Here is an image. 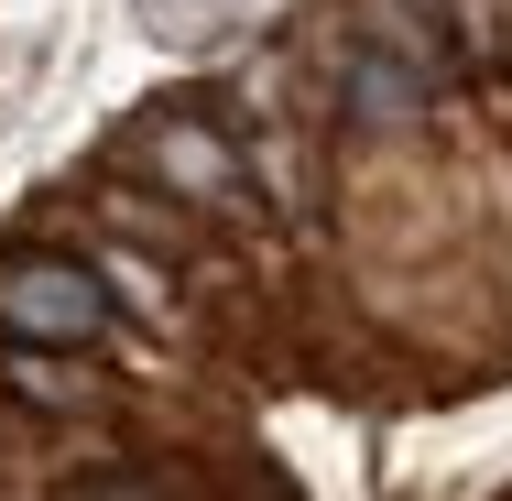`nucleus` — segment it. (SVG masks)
I'll list each match as a JSON object with an SVG mask.
<instances>
[{
    "mask_svg": "<svg viewBox=\"0 0 512 501\" xmlns=\"http://www.w3.org/2000/svg\"><path fill=\"white\" fill-rule=\"evenodd\" d=\"M131 186H153L164 207H186V218H207L229 251H251L262 273H273V218H262V197H251V175H240V142L207 120V99L186 88V99H153L131 131H120V153H109Z\"/></svg>",
    "mask_w": 512,
    "mask_h": 501,
    "instance_id": "f257e3e1",
    "label": "nucleus"
},
{
    "mask_svg": "<svg viewBox=\"0 0 512 501\" xmlns=\"http://www.w3.org/2000/svg\"><path fill=\"white\" fill-rule=\"evenodd\" d=\"M218 11V0H142V22L164 33V44H197V22Z\"/></svg>",
    "mask_w": 512,
    "mask_h": 501,
    "instance_id": "7ed1b4c3",
    "label": "nucleus"
},
{
    "mask_svg": "<svg viewBox=\"0 0 512 501\" xmlns=\"http://www.w3.org/2000/svg\"><path fill=\"white\" fill-rule=\"evenodd\" d=\"M0 338L11 349H131V327L109 316V295L88 284L77 251H0Z\"/></svg>",
    "mask_w": 512,
    "mask_h": 501,
    "instance_id": "f03ea898",
    "label": "nucleus"
}]
</instances>
